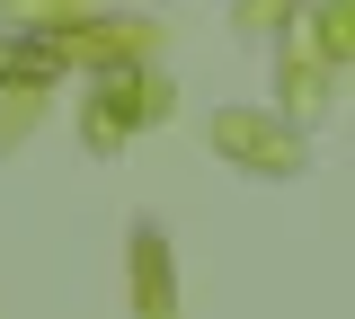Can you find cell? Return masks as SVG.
I'll use <instances>...</instances> for the list:
<instances>
[{"mask_svg":"<svg viewBox=\"0 0 355 319\" xmlns=\"http://www.w3.org/2000/svg\"><path fill=\"white\" fill-rule=\"evenodd\" d=\"M133 311H142V319H169V266H160V230H151V222L133 230Z\"/></svg>","mask_w":355,"mask_h":319,"instance_id":"obj_2","label":"cell"},{"mask_svg":"<svg viewBox=\"0 0 355 319\" xmlns=\"http://www.w3.org/2000/svg\"><path fill=\"white\" fill-rule=\"evenodd\" d=\"M214 142H222V151H240V160H249V169H266V178H284V169L302 160V151H293V134L275 142L258 116H222V125H214Z\"/></svg>","mask_w":355,"mask_h":319,"instance_id":"obj_1","label":"cell"}]
</instances>
